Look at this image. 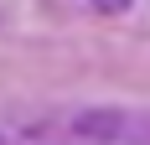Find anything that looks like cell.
<instances>
[{"mask_svg": "<svg viewBox=\"0 0 150 145\" xmlns=\"http://www.w3.org/2000/svg\"><path fill=\"white\" fill-rule=\"evenodd\" d=\"M52 140V124H16V119H0V145H47Z\"/></svg>", "mask_w": 150, "mask_h": 145, "instance_id": "cell-2", "label": "cell"}, {"mask_svg": "<svg viewBox=\"0 0 150 145\" xmlns=\"http://www.w3.org/2000/svg\"><path fill=\"white\" fill-rule=\"evenodd\" d=\"M78 140H124V145H150V109H88L73 119Z\"/></svg>", "mask_w": 150, "mask_h": 145, "instance_id": "cell-1", "label": "cell"}, {"mask_svg": "<svg viewBox=\"0 0 150 145\" xmlns=\"http://www.w3.org/2000/svg\"><path fill=\"white\" fill-rule=\"evenodd\" d=\"M88 5H93L98 16H124L129 5H135V0H88Z\"/></svg>", "mask_w": 150, "mask_h": 145, "instance_id": "cell-3", "label": "cell"}]
</instances>
